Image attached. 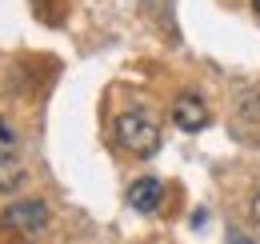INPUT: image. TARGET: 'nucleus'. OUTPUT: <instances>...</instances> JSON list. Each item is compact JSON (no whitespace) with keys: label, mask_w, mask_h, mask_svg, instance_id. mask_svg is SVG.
I'll list each match as a JSON object with an SVG mask.
<instances>
[{"label":"nucleus","mask_w":260,"mask_h":244,"mask_svg":"<svg viewBox=\"0 0 260 244\" xmlns=\"http://www.w3.org/2000/svg\"><path fill=\"white\" fill-rule=\"evenodd\" d=\"M252 8H256V12H260V0H252Z\"/></svg>","instance_id":"nucleus-8"},{"label":"nucleus","mask_w":260,"mask_h":244,"mask_svg":"<svg viewBox=\"0 0 260 244\" xmlns=\"http://www.w3.org/2000/svg\"><path fill=\"white\" fill-rule=\"evenodd\" d=\"M116 140L136 156H152L160 148V124L152 120L148 112H140V108L120 112V120H116Z\"/></svg>","instance_id":"nucleus-1"},{"label":"nucleus","mask_w":260,"mask_h":244,"mask_svg":"<svg viewBox=\"0 0 260 244\" xmlns=\"http://www.w3.org/2000/svg\"><path fill=\"white\" fill-rule=\"evenodd\" d=\"M160 196H164V184L152 180V176H144V180H136L128 188V204L136 212H152V208L160 204Z\"/></svg>","instance_id":"nucleus-5"},{"label":"nucleus","mask_w":260,"mask_h":244,"mask_svg":"<svg viewBox=\"0 0 260 244\" xmlns=\"http://www.w3.org/2000/svg\"><path fill=\"white\" fill-rule=\"evenodd\" d=\"M172 120H176V128H184V132H200V128L208 124V108H204L200 96L184 92V96L172 104Z\"/></svg>","instance_id":"nucleus-4"},{"label":"nucleus","mask_w":260,"mask_h":244,"mask_svg":"<svg viewBox=\"0 0 260 244\" xmlns=\"http://www.w3.org/2000/svg\"><path fill=\"white\" fill-rule=\"evenodd\" d=\"M228 128H232V136H236L240 144L260 148V88H248L240 100H236Z\"/></svg>","instance_id":"nucleus-2"},{"label":"nucleus","mask_w":260,"mask_h":244,"mask_svg":"<svg viewBox=\"0 0 260 244\" xmlns=\"http://www.w3.org/2000/svg\"><path fill=\"white\" fill-rule=\"evenodd\" d=\"M16 184H20V160L0 152V192H8V188H16Z\"/></svg>","instance_id":"nucleus-6"},{"label":"nucleus","mask_w":260,"mask_h":244,"mask_svg":"<svg viewBox=\"0 0 260 244\" xmlns=\"http://www.w3.org/2000/svg\"><path fill=\"white\" fill-rule=\"evenodd\" d=\"M4 220H8V228L24 232V236H36V232L48 224V208H44L40 200H20V204H12V208L4 212Z\"/></svg>","instance_id":"nucleus-3"},{"label":"nucleus","mask_w":260,"mask_h":244,"mask_svg":"<svg viewBox=\"0 0 260 244\" xmlns=\"http://www.w3.org/2000/svg\"><path fill=\"white\" fill-rule=\"evenodd\" d=\"M252 220H256V228H260V196L252 200Z\"/></svg>","instance_id":"nucleus-7"}]
</instances>
